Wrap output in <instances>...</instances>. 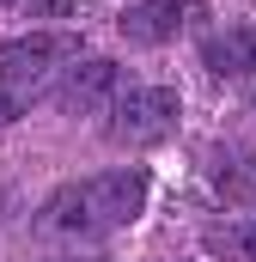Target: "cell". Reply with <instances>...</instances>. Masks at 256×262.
I'll list each match as a JSON object with an SVG mask.
<instances>
[{"label": "cell", "mask_w": 256, "mask_h": 262, "mask_svg": "<svg viewBox=\"0 0 256 262\" xmlns=\"http://www.w3.org/2000/svg\"><path fill=\"white\" fill-rule=\"evenodd\" d=\"M140 207H146V171L122 165V171H98V177L61 183L43 201L37 226L55 232V238H104V232H122L128 220H140Z\"/></svg>", "instance_id": "cell-1"}, {"label": "cell", "mask_w": 256, "mask_h": 262, "mask_svg": "<svg viewBox=\"0 0 256 262\" xmlns=\"http://www.w3.org/2000/svg\"><path fill=\"white\" fill-rule=\"evenodd\" d=\"M73 61H79V31H31L0 43V122H18Z\"/></svg>", "instance_id": "cell-2"}, {"label": "cell", "mask_w": 256, "mask_h": 262, "mask_svg": "<svg viewBox=\"0 0 256 262\" xmlns=\"http://www.w3.org/2000/svg\"><path fill=\"white\" fill-rule=\"evenodd\" d=\"M177 116H183V98L171 85H128L104 110V134L116 146H153V140H165L177 128Z\"/></svg>", "instance_id": "cell-3"}, {"label": "cell", "mask_w": 256, "mask_h": 262, "mask_svg": "<svg viewBox=\"0 0 256 262\" xmlns=\"http://www.w3.org/2000/svg\"><path fill=\"white\" fill-rule=\"evenodd\" d=\"M116 98H122V67L104 61V55L73 61V67H67V79L55 85V104H61V110H73V116H92V110L104 116Z\"/></svg>", "instance_id": "cell-4"}, {"label": "cell", "mask_w": 256, "mask_h": 262, "mask_svg": "<svg viewBox=\"0 0 256 262\" xmlns=\"http://www.w3.org/2000/svg\"><path fill=\"white\" fill-rule=\"evenodd\" d=\"M189 18H201V6L195 0H140V6H128L122 18H116V31H122L128 43H171Z\"/></svg>", "instance_id": "cell-5"}, {"label": "cell", "mask_w": 256, "mask_h": 262, "mask_svg": "<svg viewBox=\"0 0 256 262\" xmlns=\"http://www.w3.org/2000/svg\"><path fill=\"white\" fill-rule=\"evenodd\" d=\"M207 189L226 207L256 201V146L250 140H232V146H214L207 152Z\"/></svg>", "instance_id": "cell-6"}, {"label": "cell", "mask_w": 256, "mask_h": 262, "mask_svg": "<svg viewBox=\"0 0 256 262\" xmlns=\"http://www.w3.org/2000/svg\"><path fill=\"white\" fill-rule=\"evenodd\" d=\"M201 67L220 73V79H226V73H256V18L214 31V37L201 43Z\"/></svg>", "instance_id": "cell-7"}, {"label": "cell", "mask_w": 256, "mask_h": 262, "mask_svg": "<svg viewBox=\"0 0 256 262\" xmlns=\"http://www.w3.org/2000/svg\"><path fill=\"white\" fill-rule=\"evenodd\" d=\"M201 250L220 262H256V213H232L226 226H207Z\"/></svg>", "instance_id": "cell-8"}, {"label": "cell", "mask_w": 256, "mask_h": 262, "mask_svg": "<svg viewBox=\"0 0 256 262\" xmlns=\"http://www.w3.org/2000/svg\"><path fill=\"white\" fill-rule=\"evenodd\" d=\"M49 262H110V256H98V250H86V256H49Z\"/></svg>", "instance_id": "cell-9"}, {"label": "cell", "mask_w": 256, "mask_h": 262, "mask_svg": "<svg viewBox=\"0 0 256 262\" xmlns=\"http://www.w3.org/2000/svg\"><path fill=\"white\" fill-rule=\"evenodd\" d=\"M0 6H12V0H0Z\"/></svg>", "instance_id": "cell-10"}, {"label": "cell", "mask_w": 256, "mask_h": 262, "mask_svg": "<svg viewBox=\"0 0 256 262\" xmlns=\"http://www.w3.org/2000/svg\"><path fill=\"white\" fill-rule=\"evenodd\" d=\"M250 104H256V92H250Z\"/></svg>", "instance_id": "cell-11"}]
</instances>
